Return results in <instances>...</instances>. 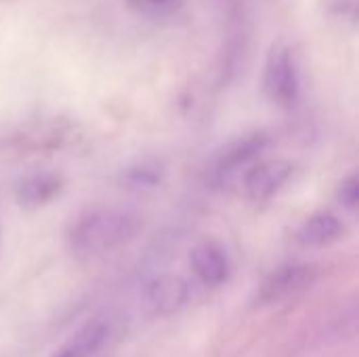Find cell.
Segmentation results:
<instances>
[{
	"label": "cell",
	"mask_w": 359,
	"mask_h": 357,
	"mask_svg": "<svg viewBox=\"0 0 359 357\" xmlns=\"http://www.w3.org/2000/svg\"><path fill=\"white\" fill-rule=\"evenodd\" d=\"M316 271L307 265H288L278 269L273 276L267 278V282L261 286V301L265 303H276V301H284L290 299L294 295H299L301 290H305L311 282H313Z\"/></svg>",
	"instance_id": "obj_5"
},
{
	"label": "cell",
	"mask_w": 359,
	"mask_h": 357,
	"mask_svg": "<svg viewBox=\"0 0 359 357\" xmlns=\"http://www.w3.org/2000/svg\"><path fill=\"white\" fill-rule=\"evenodd\" d=\"M189 265L194 276L210 288L225 284L231 276L229 255L217 242H200L198 246H194L189 255Z\"/></svg>",
	"instance_id": "obj_4"
},
{
	"label": "cell",
	"mask_w": 359,
	"mask_h": 357,
	"mask_svg": "<svg viewBox=\"0 0 359 357\" xmlns=\"http://www.w3.org/2000/svg\"><path fill=\"white\" fill-rule=\"evenodd\" d=\"M109 324L103 320H95L80 328L69 341L61 345V349L53 357H95L109 341Z\"/></svg>",
	"instance_id": "obj_7"
},
{
	"label": "cell",
	"mask_w": 359,
	"mask_h": 357,
	"mask_svg": "<svg viewBox=\"0 0 359 357\" xmlns=\"http://www.w3.org/2000/svg\"><path fill=\"white\" fill-rule=\"evenodd\" d=\"M263 88L267 97L282 107L294 105V101L299 99L301 76L294 55L290 53L288 46L278 44L271 48L263 72Z\"/></svg>",
	"instance_id": "obj_2"
},
{
	"label": "cell",
	"mask_w": 359,
	"mask_h": 357,
	"mask_svg": "<svg viewBox=\"0 0 359 357\" xmlns=\"http://www.w3.org/2000/svg\"><path fill=\"white\" fill-rule=\"evenodd\" d=\"M292 177V164L286 160H265L255 166L244 177V191L248 200L263 204L276 198Z\"/></svg>",
	"instance_id": "obj_3"
},
{
	"label": "cell",
	"mask_w": 359,
	"mask_h": 357,
	"mask_svg": "<svg viewBox=\"0 0 359 357\" xmlns=\"http://www.w3.org/2000/svg\"><path fill=\"white\" fill-rule=\"evenodd\" d=\"M339 202L347 208V210H355L359 202V181L355 175H349L347 179H343V183L339 185L337 191Z\"/></svg>",
	"instance_id": "obj_12"
},
{
	"label": "cell",
	"mask_w": 359,
	"mask_h": 357,
	"mask_svg": "<svg viewBox=\"0 0 359 357\" xmlns=\"http://www.w3.org/2000/svg\"><path fill=\"white\" fill-rule=\"evenodd\" d=\"M345 234V223L332 213H316L297 229V240L309 248H326L339 242Z\"/></svg>",
	"instance_id": "obj_6"
},
{
	"label": "cell",
	"mask_w": 359,
	"mask_h": 357,
	"mask_svg": "<svg viewBox=\"0 0 359 357\" xmlns=\"http://www.w3.org/2000/svg\"><path fill=\"white\" fill-rule=\"evenodd\" d=\"M126 4L143 17L162 19V17H170L172 13H177L183 0H126Z\"/></svg>",
	"instance_id": "obj_11"
},
{
	"label": "cell",
	"mask_w": 359,
	"mask_h": 357,
	"mask_svg": "<svg viewBox=\"0 0 359 357\" xmlns=\"http://www.w3.org/2000/svg\"><path fill=\"white\" fill-rule=\"evenodd\" d=\"M57 181L48 175H36L32 179H27L25 183H21V202L27 204H42L46 202L55 191H57Z\"/></svg>",
	"instance_id": "obj_10"
},
{
	"label": "cell",
	"mask_w": 359,
	"mask_h": 357,
	"mask_svg": "<svg viewBox=\"0 0 359 357\" xmlns=\"http://www.w3.org/2000/svg\"><path fill=\"white\" fill-rule=\"evenodd\" d=\"M267 139L263 135H252V137H246L244 141H238L233 143L229 149H225V154L219 158L217 162V177L219 179H225L229 177L231 173L240 170L242 166H248V162L263 151Z\"/></svg>",
	"instance_id": "obj_9"
},
{
	"label": "cell",
	"mask_w": 359,
	"mask_h": 357,
	"mask_svg": "<svg viewBox=\"0 0 359 357\" xmlns=\"http://www.w3.org/2000/svg\"><path fill=\"white\" fill-rule=\"evenodd\" d=\"M137 215L118 208H95L80 215L69 231V250L80 259H99L126 246L139 231Z\"/></svg>",
	"instance_id": "obj_1"
},
{
	"label": "cell",
	"mask_w": 359,
	"mask_h": 357,
	"mask_svg": "<svg viewBox=\"0 0 359 357\" xmlns=\"http://www.w3.org/2000/svg\"><path fill=\"white\" fill-rule=\"evenodd\" d=\"M191 297V288L185 280L175 276L158 278L147 288V301L156 311H175L183 307Z\"/></svg>",
	"instance_id": "obj_8"
}]
</instances>
